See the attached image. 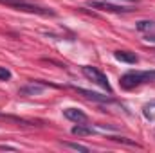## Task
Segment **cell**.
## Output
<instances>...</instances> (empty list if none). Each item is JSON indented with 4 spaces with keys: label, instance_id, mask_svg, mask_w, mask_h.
Listing matches in <instances>:
<instances>
[{
    "label": "cell",
    "instance_id": "3",
    "mask_svg": "<svg viewBox=\"0 0 155 153\" xmlns=\"http://www.w3.org/2000/svg\"><path fill=\"white\" fill-rule=\"evenodd\" d=\"M81 72H83V76L88 77L92 83H96V85H99L101 88H105L108 94H112V86H110V83H108V77L105 76L99 69H96V67H83L81 69Z\"/></svg>",
    "mask_w": 155,
    "mask_h": 153
},
{
    "label": "cell",
    "instance_id": "16",
    "mask_svg": "<svg viewBox=\"0 0 155 153\" xmlns=\"http://www.w3.org/2000/svg\"><path fill=\"white\" fill-rule=\"evenodd\" d=\"M152 106H155V103H152Z\"/></svg>",
    "mask_w": 155,
    "mask_h": 153
},
{
    "label": "cell",
    "instance_id": "9",
    "mask_svg": "<svg viewBox=\"0 0 155 153\" xmlns=\"http://www.w3.org/2000/svg\"><path fill=\"white\" fill-rule=\"evenodd\" d=\"M72 133H74V135H79V137L90 135V133H92V128H90V126H85V122H76V126L72 128Z\"/></svg>",
    "mask_w": 155,
    "mask_h": 153
},
{
    "label": "cell",
    "instance_id": "11",
    "mask_svg": "<svg viewBox=\"0 0 155 153\" xmlns=\"http://www.w3.org/2000/svg\"><path fill=\"white\" fill-rule=\"evenodd\" d=\"M108 139H112V141H117V142H123V144H128V146H135V148H141V144H139V142H135V141H130L128 137H119V135H110Z\"/></svg>",
    "mask_w": 155,
    "mask_h": 153
},
{
    "label": "cell",
    "instance_id": "14",
    "mask_svg": "<svg viewBox=\"0 0 155 153\" xmlns=\"http://www.w3.org/2000/svg\"><path fill=\"white\" fill-rule=\"evenodd\" d=\"M112 2H121V4H126V5H134V4H137L139 0H112Z\"/></svg>",
    "mask_w": 155,
    "mask_h": 153
},
{
    "label": "cell",
    "instance_id": "7",
    "mask_svg": "<svg viewBox=\"0 0 155 153\" xmlns=\"http://www.w3.org/2000/svg\"><path fill=\"white\" fill-rule=\"evenodd\" d=\"M63 115H65L69 121H72V122H87V121H88L87 114L81 112V110H78V108H65V110H63Z\"/></svg>",
    "mask_w": 155,
    "mask_h": 153
},
{
    "label": "cell",
    "instance_id": "10",
    "mask_svg": "<svg viewBox=\"0 0 155 153\" xmlns=\"http://www.w3.org/2000/svg\"><path fill=\"white\" fill-rule=\"evenodd\" d=\"M135 27H137V31H153L155 22H152V20H139L135 24Z\"/></svg>",
    "mask_w": 155,
    "mask_h": 153
},
{
    "label": "cell",
    "instance_id": "15",
    "mask_svg": "<svg viewBox=\"0 0 155 153\" xmlns=\"http://www.w3.org/2000/svg\"><path fill=\"white\" fill-rule=\"evenodd\" d=\"M0 150H7V151H16L15 146H5V144H0Z\"/></svg>",
    "mask_w": 155,
    "mask_h": 153
},
{
    "label": "cell",
    "instance_id": "12",
    "mask_svg": "<svg viewBox=\"0 0 155 153\" xmlns=\"http://www.w3.org/2000/svg\"><path fill=\"white\" fill-rule=\"evenodd\" d=\"M65 148H71V150H76V151H83V153H88V148L83 146V144H78V142H61Z\"/></svg>",
    "mask_w": 155,
    "mask_h": 153
},
{
    "label": "cell",
    "instance_id": "4",
    "mask_svg": "<svg viewBox=\"0 0 155 153\" xmlns=\"http://www.w3.org/2000/svg\"><path fill=\"white\" fill-rule=\"evenodd\" d=\"M88 7H94V9H103V11H110V13H130L134 11V5H117V4H112V2H96V0H90L88 2Z\"/></svg>",
    "mask_w": 155,
    "mask_h": 153
},
{
    "label": "cell",
    "instance_id": "8",
    "mask_svg": "<svg viewBox=\"0 0 155 153\" xmlns=\"http://www.w3.org/2000/svg\"><path fill=\"white\" fill-rule=\"evenodd\" d=\"M114 58L121 63H128V65H134L139 61V58L134 54V52H128V50H116L114 52Z\"/></svg>",
    "mask_w": 155,
    "mask_h": 153
},
{
    "label": "cell",
    "instance_id": "13",
    "mask_svg": "<svg viewBox=\"0 0 155 153\" xmlns=\"http://www.w3.org/2000/svg\"><path fill=\"white\" fill-rule=\"evenodd\" d=\"M11 79V72L5 67H0V81H9Z\"/></svg>",
    "mask_w": 155,
    "mask_h": 153
},
{
    "label": "cell",
    "instance_id": "2",
    "mask_svg": "<svg viewBox=\"0 0 155 153\" xmlns=\"http://www.w3.org/2000/svg\"><path fill=\"white\" fill-rule=\"evenodd\" d=\"M155 79V72H128L124 76H121L119 83L123 88H135L143 83H148V81H153Z\"/></svg>",
    "mask_w": 155,
    "mask_h": 153
},
{
    "label": "cell",
    "instance_id": "5",
    "mask_svg": "<svg viewBox=\"0 0 155 153\" xmlns=\"http://www.w3.org/2000/svg\"><path fill=\"white\" fill-rule=\"evenodd\" d=\"M43 90H45V85H43L41 81H33V83L22 86V88L18 90V94H20V96H38Z\"/></svg>",
    "mask_w": 155,
    "mask_h": 153
},
{
    "label": "cell",
    "instance_id": "6",
    "mask_svg": "<svg viewBox=\"0 0 155 153\" xmlns=\"http://www.w3.org/2000/svg\"><path fill=\"white\" fill-rule=\"evenodd\" d=\"M74 90H76L78 94H81L83 97L90 99V101H97V103H110V101H112V97H108V96H101V94H97V92H90V90L78 88V86H74Z\"/></svg>",
    "mask_w": 155,
    "mask_h": 153
},
{
    "label": "cell",
    "instance_id": "1",
    "mask_svg": "<svg viewBox=\"0 0 155 153\" xmlns=\"http://www.w3.org/2000/svg\"><path fill=\"white\" fill-rule=\"evenodd\" d=\"M0 4H5V5H9L13 9H18V11L43 15V16H54L56 15L52 9H47V7H41V5H36V4H31L27 0H0Z\"/></svg>",
    "mask_w": 155,
    "mask_h": 153
}]
</instances>
